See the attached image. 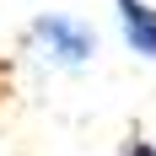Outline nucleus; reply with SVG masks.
<instances>
[{
	"mask_svg": "<svg viewBox=\"0 0 156 156\" xmlns=\"http://www.w3.org/2000/svg\"><path fill=\"white\" fill-rule=\"evenodd\" d=\"M27 43L38 48L48 65H59V70H81V65L97 54V32L86 27V22H76V16H65V11H43V16H32Z\"/></svg>",
	"mask_w": 156,
	"mask_h": 156,
	"instance_id": "nucleus-1",
	"label": "nucleus"
},
{
	"mask_svg": "<svg viewBox=\"0 0 156 156\" xmlns=\"http://www.w3.org/2000/svg\"><path fill=\"white\" fill-rule=\"evenodd\" d=\"M113 16H119L124 43L140 59H156V0H113Z\"/></svg>",
	"mask_w": 156,
	"mask_h": 156,
	"instance_id": "nucleus-2",
	"label": "nucleus"
},
{
	"mask_svg": "<svg viewBox=\"0 0 156 156\" xmlns=\"http://www.w3.org/2000/svg\"><path fill=\"white\" fill-rule=\"evenodd\" d=\"M119 156H156V145L145 140V135H129V140L119 145Z\"/></svg>",
	"mask_w": 156,
	"mask_h": 156,
	"instance_id": "nucleus-3",
	"label": "nucleus"
},
{
	"mask_svg": "<svg viewBox=\"0 0 156 156\" xmlns=\"http://www.w3.org/2000/svg\"><path fill=\"white\" fill-rule=\"evenodd\" d=\"M5 97H11V59L0 54V102H5Z\"/></svg>",
	"mask_w": 156,
	"mask_h": 156,
	"instance_id": "nucleus-4",
	"label": "nucleus"
}]
</instances>
